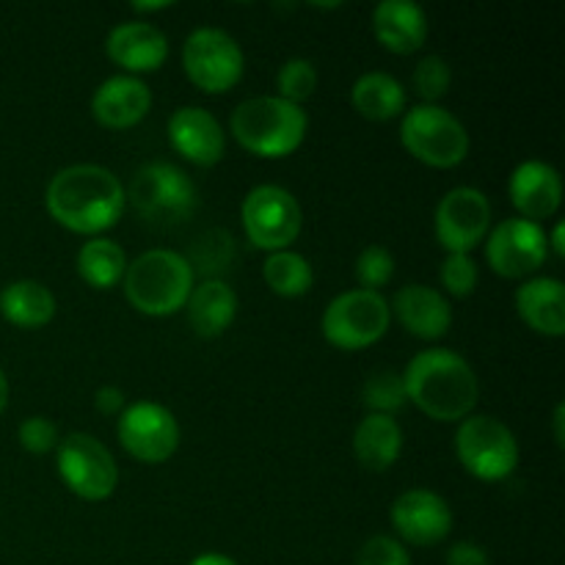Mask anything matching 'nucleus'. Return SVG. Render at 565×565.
<instances>
[{"label": "nucleus", "mask_w": 565, "mask_h": 565, "mask_svg": "<svg viewBox=\"0 0 565 565\" xmlns=\"http://www.w3.org/2000/svg\"><path fill=\"white\" fill-rule=\"evenodd\" d=\"M373 33L390 53L412 55L428 39V14L414 0H381L373 11Z\"/></svg>", "instance_id": "nucleus-21"}, {"label": "nucleus", "mask_w": 565, "mask_h": 565, "mask_svg": "<svg viewBox=\"0 0 565 565\" xmlns=\"http://www.w3.org/2000/svg\"><path fill=\"white\" fill-rule=\"evenodd\" d=\"M414 92L425 99V105H436L452 83V70L441 55H425L417 66H414Z\"/></svg>", "instance_id": "nucleus-31"}, {"label": "nucleus", "mask_w": 565, "mask_h": 565, "mask_svg": "<svg viewBox=\"0 0 565 565\" xmlns=\"http://www.w3.org/2000/svg\"><path fill=\"white\" fill-rule=\"evenodd\" d=\"M516 312L535 334H565V287L555 276H535L516 290Z\"/></svg>", "instance_id": "nucleus-22"}, {"label": "nucleus", "mask_w": 565, "mask_h": 565, "mask_svg": "<svg viewBox=\"0 0 565 565\" xmlns=\"http://www.w3.org/2000/svg\"><path fill=\"white\" fill-rule=\"evenodd\" d=\"M263 276L270 292L281 298H301L315 285V270L309 259L303 254L290 252V248L270 254L263 265Z\"/></svg>", "instance_id": "nucleus-28"}, {"label": "nucleus", "mask_w": 565, "mask_h": 565, "mask_svg": "<svg viewBox=\"0 0 565 565\" xmlns=\"http://www.w3.org/2000/svg\"><path fill=\"white\" fill-rule=\"evenodd\" d=\"M478 263L472 254H447L441 263L439 279L441 287L450 292L452 298H469L478 290Z\"/></svg>", "instance_id": "nucleus-33"}, {"label": "nucleus", "mask_w": 565, "mask_h": 565, "mask_svg": "<svg viewBox=\"0 0 565 565\" xmlns=\"http://www.w3.org/2000/svg\"><path fill=\"white\" fill-rule=\"evenodd\" d=\"M125 296L147 318H169L185 309L188 296L196 285L185 254L171 248H149L138 254L125 270Z\"/></svg>", "instance_id": "nucleus-3"}, {"label": "nucleus", "mask_w": 565, "mask_h": 565, "mask_svg": "<svg viewBox=\"0 0 565 565\" xmlns=\"http://www.w3.org/2000/svg\"><path fill=\"white\" fill-rule=\"evenodd\" d=\"M508 193H511V204L519 210V218L539 224L561 210L563 180L555 166L544 160H524L513 169Z\"/></svg>", "instance_id": "nucleus-18"}, {"label": "nucleus", "mask_w": 565, "mask_h": 565, "mask_svg": "<svg viewBox=\"0 0 565 565\" xmlns=\"http://www.w3.org/2000/svg\"><path fill=\"white\" fill-rule=\"evenodd\" d=\"M392 527H395L401 544L412 546H436L450 535L452 511L445 497L428 489L403 491L392 502Z\"/></svg>", "instance_id": "nucleus-15"}, {"label": "nucleus", "mask_w": 565, "mask_h": 565, "mask_svg": "<svg viewBox=\"0 0 565 565\" xmlns=\"http://www.w3.org/2000/svg\"><path fill=\"white\" fill-rule=\"evenodd\" d=\"M401 143L430 169H456L469 154V132L441 105H414L403 114Z\"/></svg>", "instance_id": "nucleus-6"}, {"label": "nucleus", "mask_w": 565, "mask_h": 565, "mask_svg": "<svg viewBox=\"0 0 565 565\" xmlns=\"http://www.w3.org/2000/svg\"><path fill=\"white\" fill-rule=\"evenodd\" d=\"M447 565H491L489 552L475 541H458L447 550Z\"/></svg>", "instance_id": "nucleus-36"}, {"label": "nucleus", "mask_w": 565, "mask_h": 565, "mask_svg": "<svg viewBox=\"0 0 565 565\" xmlns=\"http://www.w3.org/2000/svg\"><path fill=\"white\" fill-rule=\"evenodd\" d=\"M456 456L472 478L500 483L519 467V441L502 419L469 414L456 430Z\"/></svg>", "instance_id": "nucleus-7"}, {"label": "nucleus", "mask_w": 565, "mask_h": 565, "mask_svg": "<svg viewBox=\"0 0 565 565\" xmlns=\"http://www.w3.org/2000/svg\"><path fill=\"white\" fill-rule=\"evenodd\" d=\"M77 276L94 290H110L125 279L127 254L110 237H92L77 252Z\"/></svg>", "instance_id": "nucleus-27"}, {"label": "nucleus", "mask_w": 565, "mask_h": 565, "mask_svg": "<svg viewBox=\"0 0 565 565\" xmlns=\"http://www.w3.org/2000/svg\"><path fill=\"white\" fill-rule=\"evenodd\" d=\"M565 406L563 403H557V408H555V414H552V428H555V445L557 447H563V441H565V434H563V423H565Z\"/></svg>", "instance_id": "nucleus-39"}, {"label": "nucleus", "mask_w": 565, "mask_h": 565, "mask_svg": "<svg viewBox=\"0 0 565 565\" xmlns=\"http://www.w3.org/2000/svg\"><path fill=\"white\" fill-rule=\"evenodd\" d=\"M362 401L364 406L370 408V414L395 417V414L408 403L403 373H395V370H379V373L370 375L362 386Z\"/></svg>", "instance_id": "nucleus-29"}, {"label": "nucleus", "mask_w": 565, "mask_h": 565, "mask_svg": "<svg viewBox=\"0 0 565 565\" xmlns=\"http://www.w3.org/2000/svg\"><path fill=\"white\" fill-rule=\"evenodd\" d=\"M191 565H237L232 557L221 555V552H204V555L193 557Z\"/></svg>", "instance_id": "nucleus-38"}, {"label": "nucleus", "mask_w": 565, "mask_h": 565, "mask_svg": "<svg viewBox=\"0 0 565 565\" xmlns=\"http://www.w3.org/2000/svg\"><path fill=\"white\" fill-rule=\"evenodd\" d=\"M55 450V469L72 494L86 502H103L114 494L119 486V467L97 436L70 434Z\"/></svg>", "instance_id": "nucleus-10"}, {"label": "nucleus", "mask_w": 565, "mask_h": 565, "mask_svg": "<svg viewBox=\"0 0 565 565\" xmlns=\"http://www.w3.org/2000/svg\"><path fill=\"white\" fill-rule=\"evenodd\" d=\"M6 406H9V379H6L3 367H0V414L6 412Z\"/></svg>", "instance_id": "nucleus-41"}, {"label": "nucleus", "mask_w": 565, "mask_h": 565, "mask_svg": "<svg viewBox=\"0 0 565 565\" xmlns=\"http://www.w3.org/2000/svg\"><path fill=\"white\" fill-rule=\"evenodd\" d=\"M182 70L204 94H226L241 83L246 58L224 28H196L182 44Z\"/></svg>", "instance_id": "nucleus-9"}, {"label": "nucleus", "mask_w": 565, "mask_h": 565, "mask_svg": "<svg viewBox=\"0 0 565 565\" xmlns=\"http://www.w3.org/2000/svg\"><path fill=\"white\" fill-rule=\"evenodd\" d=\"M127 199L143 224L160 226V230L182 224L199 207V191L191 177L177 166L160 163V160L141 166L132 174Z\"/></svg>", "instance_id": "nucleus-5"}, {"label": "nucleus", "mask_w": 565, "mask_h": 565, "mask_svg": "<svg viewBox=\"0 0 565 565\" xmlns=\"http://www.w3.org/2000/svg\"><path fill=\"white\" fill-rule=\"evenodd\" d=\"M185 312L191 329L204 340H213V337L224 334L235 320L237 292L218 276H210V279L193 285Z\"/></svg>", "instance_id": "nucleus-23"}, {"label": "nucleus", "mask_w": 565, "mask_h": 565, "mask_svg": "<svg viewBox=\"0 0 565 565\" xmlns=\"http://www.w3.org/2000/svg\"><path fill=\"white\" fill-rule=\"evenodd\" d=\"M152 110V92L141 77L114 75L97 86L92 97V116L99 127L127 130L147 119Z\"/></svg>", "instance_id": "nucleus-19"}, {"label": "nucleus", "mask_w": 565, "mask_h": 565, "mask_svg": "<svg viewBox=\"0 0 565 565\" xmlns=\"http://www.w3.org/2000/svg\"><path fill=\"white\" fill-rule=\"evenodd\" d=\"M390 312L401 320L403 329L417 340L436 342L450 331L452 307L445 292L428 285H406L392 298Z\"/></svg>", "instance_id": "nucleus-20"}, {"label": "nucleus", "mask_w": 565, "mask_h": 565, "mask_svg": "<svg viewBox=\"0 0 565 565\" xmlns=\"http://www.w3.org/2000/svg\"><path fill=\"white\" fill-rule=\"evenodd\" d=\"M436 241L447 254H472L491 232V202L478 188H452L436 204Z\"/></svg>", "instance_id": "nucleus-13"}, {"label": "nucleus", "mask_w": 565, "mask_h": 565, "mask_svg": "<svg viewBox=\"0 0 565 565\" xmlns=\"http://www.w3.org/2000/svg\"><path fill=\"white\" fill-rule=\"evenodd\" d=\"M17 439H20L22 450H28L31 456H44V452L55 450L58 447V428H55L53 419L47 417H28L20 423L17 430Z\"/></svg>", "instance_id": "nucleus-35"}, {"label": "nucleus", "mask_w": 565, "mask_h": 565, "mask_svg": "<svg viewBox=\"0 0 565 565\" xmlns=\"http://www.w3.org/2000/svg\"><path fill=\"white\" fill-rule=\"evenodd\" d=\"M55 296L42 281L20 279L0 290V315L17 329H42L55 318Z\"/></svg>", "instance_id": "nucleus-25"}, {"label": "nucleus", "mask_w": 565, "mask_h": 565, "mask_svg": "<svg viewBox=\"0 0 565 565\" xmlns=\"http://www.w3.org/2000/svg\"><path fill=\"white\" fill-rule=\"evenodd\" d=\"M395 276V257L384 246H367L356 257V279L362 290L379 292Z\"/></svg>", "instance_id": "nucleus-32"}, {"label": "nucleus", "mask_w": 565, "mask_h": 565, "mask_svg": "<svg viewBox=\"0 0 565 565\" xmlns=\"http://www.w3.org/2000/svg\"><path fill=\"white\" fill-rule=\"evenodd\" d=\"M116 436L127 456L141 463H163L180 447V423L166 406L138 401L116 419Z\"/></svg>", "instance_id": "nucleus-12"}, {"label": "nucleus", "mask_w": 565, "mask_h": 565, "mask_svg": "<svg viewBox=\"0 0 565 565\" xmlns=\"http://www.w3.org/2000/svg\"><path fill=\"white\" fill-rule=\"evenodd\" d=\"M351 103L370 121H392L406 110V88L390 72H364L351 88Z\"/></svg>", "instance_id": "nucleus-26"}, {"label": "nucleus", "mask_w": 565, "mask_h": 565, "mask_svg": "<svg viewBox=\"0 0 565 565\" xmlns=\"http://www.w3.org/2000/svg\"><path fill=\"white\" fill-rule=\"evenodd\" d=\"M241 221L252 246L263 252H285L298 241L303 213L298 199L281 185H257L246 193Z\"/></svg>", "instance_id": "nucleus-11"}, {"label": "nucleus", "mask_w": 565, "mask_h": 565, "mask_svg": "<svg viewBox=\"0 0 565 565\" xmlns=\"http://www.w3.org/2000/svg\"><path fill=\"white\" fill-rule=\"evenodd\" d=\"M356 565H412V555H408L406 544L392 535H373L359 550Z\"/></svg>", "instance_id": "nucleus-34"}, {"label": "nucleus", "mask_w": 565, "mask_h": 565, "mask_svg": "<svg viewBox=\"0 0 565 565\" xmlns=\"http://www.w3.org/2000/svg\"><path fill=\"white\" fill-rule=\"evenodd\" d=\"M169 141L174 152L202 169L218 163L226 152L224 127L207 108H199V105H182L171 114Z\"/></svg>", "instance_id": "nucleus-16"}, {"label": "nucleus", "mask_w": 565, "mask_h": 565, "mask_svg": "<svg viewBox=\"0 0 565 565\" xmlns=\"http://www.w3.org/2000/svg\"><path fill=\"white\" fill-rule=\"evenodd\" d=\"M276 88L279 94L276 97L285 99V103L301 105L318 88V70H315L312 61L307 58H290L281 64L279 75H276Z\"/></svg>", "instance_id": "nucleus-30"}, {"label": "nucleus", "mask_w": 565, "mask_h": 565, "mask_svg": "<svg viewBox=\"0 0 565 565\" xmlns=\"http://www.w3.org/2000/svg\"><path fill=\"white\" fill-rule=\"evenodd\" d=\"M94 408L105 417H119L127 408V395L119 390V386H99L94 392Z\"/></svg>", "instance_id": "nucleus-37"}, {"label": "nucleus", "mask_w": 565, "mask_h": 565, "mask_svg": "<svg viewBox=\"0 0 565 565\" xmlns=\"http://www.w3.org/2000/svg\"><path fill=\"white\" fill-rule=\"evenodd\" d=\"M171 3H132V11H141V14H152V11H163V9H169Z\"/></svg>", "instance_id": "nucleus-42"}, {"label": "nucleus", "mask_w": 565, "mask_h": 565, "mask_svg": "<svg viewBox=\"0 0 565 565\" xmlns=\"http://www.w3.org/2000/svg\"><path fill=\"white\" fill-rule=\"evenodd\" d=\"M390 301L381 292L356 287V290L340 292L326 307L320 331L326 342L340 351H364L390 331Z\"/></svg>", "instance_id": "nucleus-8"}, {"label": "nucleus", "mask_w": 565, "mask_h": 565, "mask_svg": "<svg viewBox=\"0 0 565 565\" xmlns=\"http://www.w3.org/2000/svg\"><path fill=\"white\" fill-rule=\"evenodd\" d=\"M125 199L119 177L97 163L66 166L50 180L44 193L50 218L75 235L88 237H99L119 224Z\"/></svg>", "instance_id": "nucleus-1"}, {"label": "nucleus", "mask_w": 565, "mask_h": 565, "mask_svg": "<svg viewBox=\"0 0 565 565\" xmlns=\"http://www.w3.org/2000/svg\"><path fill=\"white\" fill-rule=\"evenodd\" d=\"M105 53L116 66L138 77L143 72H158L166 64L169 39L158 25L147 20L121 22L105 39Z\"/></svg>", "instance_id": "nucleus-17"}, {"label": "nucleus", "mask_w": 565, "mask_h": 565, "mask_svg": "<svg viewBox=\"0 0 565 565\" xmlns=\"http://www.w3.org/2000/svg\"><path fill=\"white\" fill-rule=\"evenodd\" d=\"M546 246L555 252V257H565V243H563V224H555V230H552V237H546Z\"/></svg>", "instance_id": "nucleus-40"}, {"label": "nucleus", "mask_w": 565, "mask_h": 565, "mask_svg": "<svg viewBox=\"0 0 565 565\" xmlns=\"http://www.w3.org/2000/svg\"><path fill=\"white\" fill-rule=\"evenodd\" d=\"M486 259L502 279H527L550 257L546 232L527 218H505L486 235Z\"/></svg>", "instance_id": "nucleus-14"}, {"label": "nucleus", "mask_w": 565, "mask_h": 565, "mask_svg": "<svg viewBox=\"0 0 565 565\" xmlns=\"http://www.w3.org/2000/svg\"><path fill=\"white\" fill-rule=\"evenodd\" d=\"M406 397L436 423H461L475 412L480 397L472 364L447 348L419 351L403 370Z\"/></svg>", "instance_id": "nucleus-2"}, {"label": "nucleus", "mask_w": 565, "mask_h": 565, "mask_svg": "<svg viewBox=\"0 0 565 565\" xmlns=\"http://www.w3.org/2000/svg\"><path fill=\"white\" fill-rule=\"evenodd\" d=\"M403 452V430L395 417L367 414L353 430V456L370 472H386Z\"/></svg>", "instance_id": "nucleus-24"}, {"label": "nucleus", "mask_w": 565, "mask_h": 565, "mask_svg": "<svg viewBox=\"0 0 565 565\" xmlns=\"http://www.w3.org/2000/svg\"><path fill=\"white\" fill-rule=\"evenodd\" d=\"M309 119L301 105L274 97L243 99L230 119L235 141L257 158H287L307 138Z\"/></svg>", "instance_id": "nucleus-4"}]
</instances>
